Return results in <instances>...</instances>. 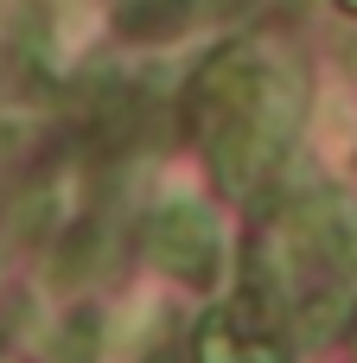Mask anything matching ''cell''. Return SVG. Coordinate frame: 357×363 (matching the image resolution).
<instances>
[{
    "label": "cell",
    "mask_w": 357,
    "mask_h": 363,
    "mask_svg": "<svg viewBox=\"0 0 357 363\" xmlns=\"http://www.w3.org/2000/svg\"><path fill=\"white\" fill-rule=\"evenodd\" d=\"M300 108H307L300 77L294 70H262L256 89H249V102H243V115L204 140L211 147V166H217V185L224 191H249L287 153V140L300 128Z\"/></svg>",
    "instance_id": "obj_1"
},
{
    "label": "cell",
    "mask_w": 357,
    "mask_h": 363,
    "mask_svg": "<svg viewBox=\"0 0 357 363\" xmlns=\"http://www.w3.org/2000/svg\"><path fill=\"white\" fill-rule=\"evenodd\" d=\"M147 255L172 274V281H185V287H204L211 274H217V230H211V217L198 211V204H166V211H153L147 217Z\"/></svg>",
    "instance_id": "obj_2"
},
{
    "label": "cell",
    "mask_w": 357,
    "mask_h": 363,
    "mask_svg": "<svg viewBox=\"0 0 357 363\" xmlns=\"http://www.w3.org/2000/svg\"><path fill=\"white\" fill-rule=\"evenodd\" d=\"M198 13H204L198 0H121L115 32L134 38V45H160V38H179Z\"/></svg>",
    "instance_id": "obj_3"
},
{
    "label": "cell",
    "mask_w": 357,
    "mask_h": 363,
    "mask_svg": "<svg viewBox=\"0 0 357 363\" xmlns=\"http://www.w3.org/2000/svg\"><path fill=\"white\" fill-rule=\"evenodd\" d=\"M345 325H351V294H345V281L313 287V294L300 300V338H307V345H332Z\"/></svg>",
    "instance_id": "obj_4"
},
{
    "label": "cell",
    "mask_w": 357,
    "mask_h": 363,
    "mask_svg": "<svg viewBox=\"0 0 357 363\" xmlns=\"http://www.w3.org/2000/svg\"><path fill=\"white\" fill-rule=\"evenodd\" d=\"M243 345H249L243 319H236L230 306H217V313H204L198 332H192V363H243Z\"/></svg>",
    "instance_id": "obj_5"
},
{
    "label": "cell",
    "mask_w": 357,
    "mask_h": 363,
    "mask_svg": "<svg viewBox=\"0 0 357 363\" xmlns=\"http://www.w3.org/2000/svg\"><path fill=\"white\" fill-rule=\"evenodd\" d=\"M89 255H96V223H77L57 242V281H83L89 274Z\"/></svg>",
    "instance_id": "obj_6"
},
{
    "label": "cell",
    "mask_w": 357,
    "mask_h": 363,
    "mask_svg": "<svg viewBox=\"0 0 357 363\" xmlns=\"http://www.w3.org/2000/svg\"><path fill=\"white\" fill-rule=\"evenodd\" d=\"M89 332H96V319H89V313L64 325V338H57V351H64V363H89Z\"/></svg>",
    "instance_id": "obj_7"
},
{
    "label": "cell",
    "mask_w": 357,
    "mask_h": 363,
    "mask_svg": "<svg viewBox=\"0 0 357 363\" xmlns=\"http://www.w3.org/2000/svg\"><path fill=\"white\" fill-rule=\"evenodd\" d=\"M339 6H345V13H357V0H339Z\"/></svg>",
    "instance_id": "obj_8"
},
{
    "label": "cell",
    "mask_w": 357,
    "mask_h": 363,
    "mask_svg": "<svg viewBox=\"0 0 357 363\" xmlns=\"http://www.w3.org/2000/svg\"><path fill=\"white\" fill-rule=\"evenodd\" d=\"M153 363H166V357H153Z\"/></svg>",
    "instance_id": "obj_9"
}]
</instances>
